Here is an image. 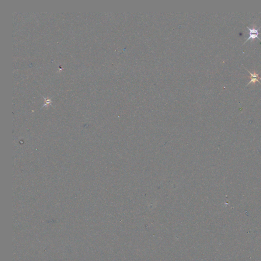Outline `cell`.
<instances>
[{"instance_id": "cell-1", "label": "cell", "mask_w": 261, "mask_h": 261, "mask_svg": "<svg viewBox=\"0 0 261 261\" xmlns=\"http://www.w3.org/2000/svg\"><path fill=\"white\" fill-rule=\"evenodd\" d=\"M246 27H247V28L249 31V38H247V40L244 42V44H244L245 43L249 41V40H255L256 38H258L260 41H261V39L258 37V35H259V29L261 28V27H259L257 28H256V25H252V28H250L249 26H246Z\"/></svg>"}, {"instance_id": "cell-2", "label": "cell", "mask_w": 261, "mask_h": 261, "mask_svg": "<svg viewBox=\"0 0 261 261\" xmlns=\"http://www.w3.org/2000/svg\"><path fill=\"white\" fill-rule=\"evenodd\" d=\"M246 71H249V73L250 75V78H251V81L249 82V84H247V86L250 84H255L256 82H259V83L261 84V82H259V80H261V78L259 77V74H257L256 71H254L253 73L250 72L248 69H246Z\"/></svg>"}]
</instances>
